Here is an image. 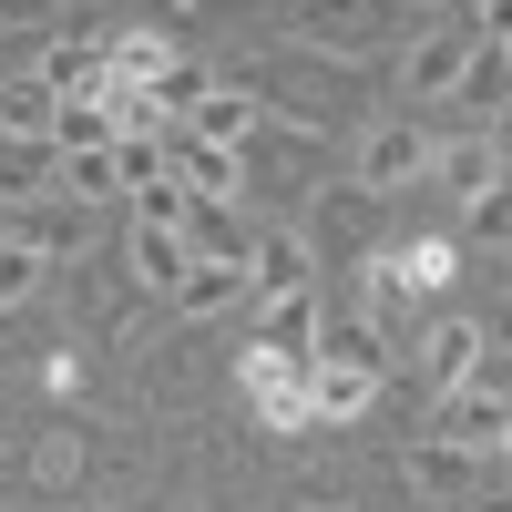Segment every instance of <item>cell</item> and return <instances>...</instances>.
Masks as SVG:
<instances>
[{
  "label": "cell",
  "mask_w": 512,
  "mask_h": 512,
  "mask_svg": "<svg viewBox=\"0 0 512 512\" xmlns=\"http://www.w3.org/2000/svg\"><path fill=\"white\" fill-rule=\"evenodd\" d=\"M308 369H318V359L246 349V359H236V390H246V410L267 420V431H308Z\"/></svg>",
  "instance_id": "8"
},
{
  "label": "cell",
  "mask_w": 512,
  "mask_h": 512,
  "mask_svg": "<svg viewBox=\"0 0 512 512\" xmlns=\"http://www.w3.org/2000/svg\"><path fill=\"white\" fill-rule=\"evenodd\" d=\"M62 195L93 216V205H123V164H113V144L103 154H62Z\"/></svg>",
  "instance_id": "24"
},
{
  "label": "cell",
  "mask_w": 512,
  "mask_h": 512,
  "mask_svg": "<svg viewBox=\"0 0 512 512\" xmlns=\"http://www.w3.org/2000/svg\"><path fill=\"white\" fill-rule=\"evenodd\" d=\"M103 31H113V21H72V31H52V41L31 52V82H52L62 103L113 93V52H103Z\"/></svg>",
  "instance_id": "7"
},
{
  "label": "cell",
  "mask_w": 512,
  "mask_h": 512,
  "mask_svg": "<svg viewBox=\"0 0 512 512\" xmlns=\"http://www.w3.org/2000/svg\"><path fill=\"white\" fill-rule=\"evenodd\" d=\"M431 123L420 113H369L359 134H349V185H369V195H400V185H420L431 175Z\"/></svg>",
  "instance_id": "3"
},
{
  "label": "cell",
  "mask_w": 512,
  "mask_h": 512,
  "mask_svg": "<svg viewBox=\"0 0 512 512\" xmlns=\"http://www.w3.org/2000/svg\"><path fill=\"white\" fill-rule=\"evenodd\" d=\"M52 113H62V93H52V82L0 72V134H52Z\"/></svg>",
  "instance_id": "22"
},
{
  "label": "cell",
  "mask_w": 512,
  "mask_h": 512,
  "mask_svg": "<svg viewBox=\"0 0 512 512\" xmlns=\"http://www.w3.org/2000/svg\"><path fill=\"white\" fill-rule=\"evenodd\" d=\"M492 512H512V492H502V502H492Z\"/></svg>",
  "instance_id": "33"
},
{
  "label": "cell",
  "mask_w": 512,
  "mask_h": 512,
  "mask_svg": "<svg viewBox=\"0 0 512 512\" xmlns=\"http://www.w3.org/2000/svg\"><path fill=\"white\" fill-rule=\"evenodd\" d=\"M420 21L400 11V0H297V11H287V52H318V62H379V52H400V41H410Z\"/></svg>",
  "instance_id": "1"
},
{
  "label": "cell",
  "mask_w": 512,
  "mask_h": 512,
  "mask_svg": "<svg viewBox=\"0 0 512 512\" xmlns=\"http://www.w3.org/2000/svg\"><path fill=\"white\" fill-rule=\"evenodd\" d=\"M185 205H195V195H185L175 175H154V185L123 195V216H134V226H185Z\"/></svg>",
  "instance_id": "27"
},
{
  "label": "cell",
  "mask_w": 512,
  "mask_h": 512,
  "mask_svg": "<svg viewBox=\"0 0 512 512\" xmlns=\"http://www.w3.org/2000/svg\"><path fill=\"white\" fill-rule=\"evenodd\" d=\"M400 482H410V492H431V502H482V492H492V461H472V451H451V441H420V431H410Z\"/></svg>",
  "instance_id": "11"
},
{
  "label": "cell",
  "mask_w": 512,
  "mask_h": 512,
  "mask_svg": "<svg viewBox=\"0 0 512 512\" xmlns=\"http://www.w3.org/2000/svg\"><path fill=\"white\" fill-rule=\"evenodd\" d=\"M256 123H267V103H256V82H236V72H226L216 93H205V103H195V113L175 123V134H195V144H226V154H246V144H256Z\"/></svg>",
  "instance_id": "13"
},
{
  "label": "cell",
  "mask_w": 512,
  "mask_h": 512,
  "mask_svg": "<svg viewBox=\"0 0 512 512\" xmlns=\"http://www.w3.org/2000/svg\"><path fill=\"white\" fill-rule=\"evenodd\" d=\"M400 11H410V21H441V11H461V0H400Z\"/></svg>",
  "instance_id": "30"
},
{
  "label": "cell",
  "mask_w": 512,
  "mask_h": 512,
  "mask_svg": "<svg viewBox=\"0 0 512 512\" xmlns=\"http://www.w3.org/2000/svg\"><path fill=\"white\" fill-rule=\"evenodd\" d=\"M502 62H512V52H502Z\"/></svg>",
  "instance_id": "35"
},
{
  "label": "cell",
  "mask_w": 512,
  "mask_h": 512,
  "mask_svg": "<svg viewBox=\"0 0 512 512\" xmlns=\"http://www.w3.org/2000/svg\"><path fill=\"white\" fill-rule=\"evenodd\" d=\"M41 287H52V256H31V246L0 236V308H31Z\"/></svg>",
  "instance_id": "26"
},
{
  "label": "cell",
  "mask_w": 512,
  "mask_h": 512,
  "mask_svg": "<svg viewBox=\"0 0 512 512\" xmlns=\"http://www.w3.org/2000/svg\"><path fill=\"white\" fill-rule=\"evenodd\" d=\"M472 31L492 41V52H512V0H472Z\"/></svg>",
  "instance_id": "28"
},
{
  "label": "cell",
  "mask_w": 512,
  "mask_h": 512,
  "mask_svg": "<svg viewBox=\"0 0 512 512\" xmlns=\"http://www.w3.org/2000/svg\"><path fill=\"white\" fill-rule=\"evenodd\" d=\"M492 154H502V175H512V113H502V123H492Z\"/></svg>",
  "instance_id": "31"
},
{
  "label": "cell",
  "mask_w": 512,
  "mask_h": 512,
  "mask_svg": "<svg viewBox=\"0 0 512 512\" xmlns=\"http://www.w3.org/2000/svg\"><path fill=\"white\" fill-rule=\"evenodd\" d=\"M62 195V144L52 134H0V205H41Z\"/></svg>",
  "instance_id": "16"
},
{
  "label": "cell",
  "mask_w": 512,
  "mask_h": 512,
  "mask_svg": "<svg viewBox=\"0 0 512 512\" xmlns=\"http://www.w3.org/2000/svg\"><path fill=\"white\" fill-rule=\"evenodd\" d=\"M164 308H175L185 328H205V318H246V308H256V287H246V267H185Z\"/></svg>",
  "instance_id": "18"
},
{
  "label": "cell",
  "mask_w": 512,
  "mask_h": 512,
  "mask_svg": "<svg viewBox=\"0 0 512 512\" xmlns=\"http://www.w3.org/2000/svg\"><path fill=\"white\" fill-rule=\"evenodd\" d=\"M246 287H256V297H308V287H318V246L297 236V226H277V216H256Z\"/></svg>",
  "instance_id": "10"
},
{
  "label": "cell",
  "mask_w": 512,
  "mask_h": 512,
  "mask_svg": "<svg viewBox=\"0 0 512 512\" xmlns=\"http://www.w3.org/2000/svg\"><path fill=\"white\" fill-rule=\"evenodd\" d=\"M318 369H359V379H400V338L379 328L359 297L318 287Z\"/></svg>",
  "instance_id": "6"
},
{
  "label": "cell",
  "mask_w": 512,
  "mask_h": 512,
  "mask_svg": "<svg viewBox=\"0 0 512 512\" xmlns=\"http://www.w3.org/2000/svg\"><path fill=\"white\" fill-rule=\"evenodd\" d=\"M390 400V379H359V369H308V431H349Z\"/></svg>",
  "instance_id": "19"
},
{
  "label": "cell",
  "mask_w": 512,
  "mask_h": 512,
  "mask_svg": "<svg viewBox=\"0 0 512 512\" xmlns=\"http://www.w3.org/2000/svg\"><path fill=\"white\" fill-rule=\"evenodd\" d=\"M0 236H11V246H31V256H52V267H62V256H72L82 236H93V216H82L72 195H41V205H0Z\"/></svg>",
  "instance_id": "12"
},
{
  "label": "cell",
  "mask_w": 512,
  "mask_h": 512,
  "mask_svg": "<svg viewBox=\"0 0 512 512\" xmlns=\"http://www.w3.org/2000/svg\"><path fill=\"white\" fill-rule=\"evenodd\" d=\"M175 236H185V256H195V267H246V256H256V216H246L236 195H195Z\"/></svg>",
  "instance_id": "9"
},
{
  "label": "cell",
  "mask_w": 512,
  "mask_h": 512,
  "mask_svg": "<svg viewBox=\"0 0 512 512\" xmlns=\"http://www.w3.org/2000/svg\"><path fill=\"white\" fill-rule=\"evenodd\" d=\"M246 349L318 359V287H308V297H256V308H246Z\"/></svg>",
  "instance_id": "15"
},
{
  "label": "cell",
  "mask_w": 512,
  "mask_h": 512,
  "mask_svg": "<svg viewBox=\"0 0 512 512\" xmlns=\"http://www.w3.org/2000/svg\"><path fill=\"white\" fill-rule=\"evenodd\" d=\"M379 226H390V195L328 185V195L308 205V226H297V236L318 246V277H328V267H369V256H379Z\"/></svg>",
  "instance_id": "4"
},
{
  "label": "cell",
  "mask_w": 512,
  "mask_h": 512,
  "mask_svg": "<svg viewBox=\"0 0 512 512\" xmlns=\"http://www.w3.org/2000/svg\"><path fill=\"white\" fill-rule=\"evenodd\" d=\"M52 144H62V154H103V144H123V123H113V103L93 93V103H62V113H52Z\"/></svg>",
  "instance_id": "25"
},
{
  "label": "cell",
  "mask_w": 512,
  "mask_h": 512,
  "mask_svg": "<svg viewBox=\"0 0 512 512\" xmlns=\"http://www.w3.org/2000/svg\"><path fill=\"white\" fill-rule=\"evenodd\" d=\"M52 11H62V0H0V21H11V31H41Z\"/></svg>",
  "instance_id": "29"
},
{
  "label": "cell",
  "mask_w": 512,
  "mask_h": 512,
  "mask_svg": "<svg viewBox=\"0 0 512 512\" xmlns=\"http://www.w3.org/2000/svg\"><path fill=\"white\" fill-rule=\"evenodd\" d=\"M123 256H134V277H144L154 297H175V277L195 267V256H185V236H175V226H134V236H123Z\"/></svg>",
  "instance_id": "21"
},
{
  "label": "cell",
  "mask_w": 512,
  "mask_h": 512,
  "mask_svg": "<svg viewBox=\"0 0 512 512\" xmlns=\"http://www.w3.org/2000/svg\"><path fill=\"white\" fill-rule=\"evenodd\" d=\"M461 11H472V0H461Z\"/></svg>",
  "instance_id": "34"
},
{
  "label": "cell",
  "mask_w": 512,
  "mask_h": 512,
  "mask_svg": "<svg viewBox=\"0 0 512 512\" xmlns=\"http://www.w3.org/2000/svg\"><path fill=\"white\" fill-rule=\"evenodd\" d=\"M461 246H482V256H512V175L482 185L472 205H461Z\"/></svg>",
  "instance_id": "23"
},
{
  "label": "cell",
  "mask_w": 512,
  "mask_h": 512,
  "mask_svg": "<svg viewBox=\"0 0 512 512\" xmlns=\"http://www.w3.org/2000/svg\"><path fill=\"white\" fill-rule=\"evenodd\" d=\"M420 185H431V195H451V205H472L482 185H502V154H492V134H461V123H451V134L431 144V175H420Z\"/></svg>",
  "instance_id": "14"
},
{
  "label": "cell",
  "mask_w": 512,
  "mask_h": 512,
  "mask_svg": "<svg viewBox=\"0 0 512 512\" xmlns=\"http://www.w3.org/2000/svg\"><path fill=\"white\" fill-rule=\"evenodd\" d=\"M492 349H512V308H502V328H492Z\"/></svg>",
  "instance_id": "32"
},
{
  "label": "cell",
  "mask_w": 512,
  "mask_h": 512,
  "mask_svg": "<svg viewBox=\"0 0 512 512\" xmlns=\"http://www.w3.org/2000/svg\"><path fill=\"white\" fill-rule=\"evenodd\" d=\"M451 113H461V134H492V123L512 113V62L492 52V41H482L472 62H461V82H451Z\"/></svg>",
  "instance_id": "17"
},
{
  "label": "cell",
  "mask_w": 512,
  "mask_h": 512,
  "mask_svg": "<svg viewBox=\"0 0 512 512\" xmlns=\"http://www.w3.org/2000/svg\"><path fill=\"white\" fill-rule=\"evenodd\" d=\"M482 349H492V328H482V318H461V308H441L431 328L410 338V379H390V390H400V400L420 390V410H431L441 390H461V379L482 369Z\"/></svg>",
  "instance_id": "5"
},
{
  "label": "cell",
  "mask_w": 512,
  "mask_h": 512,
  "mask_svg": "<svg viewBox=\"0 0 512 512\" xmlns=\"http://www.w3.org/2000/svg\"><path fill=\"white\" fill-rule=\"evenodd\" d=\"M164 175H175L185 195H236V205H246V185H236V154H226V144H195V134H164Z\"/></svg>",
  "instance_id": "20"
},
{
  "label": "cell",
  "mask_w": 512,
  "mask_h": 512,
  "mask_svg": "<svg viewBox=\"0 0 512 512\" xmlns=\"http://www.w3.org/2000/svg\"><path fill=\"white\" fill-rule=\"evenodd\" d=\"M482 52V31H472V11H441V21H420L410 41H400V113H431V103H451V82H461V62Z\"/></svg>",
  "instance_id": "2"
}]
</instances>
